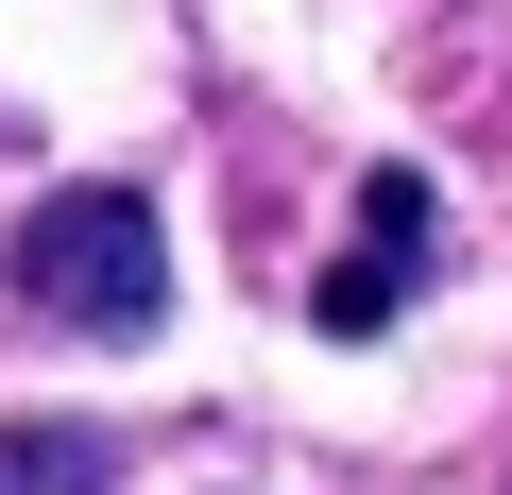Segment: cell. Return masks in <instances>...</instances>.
Wrapping results in <instances>:
<instances>
[{
	"instance_id": "6da1fadb",
	"label": "cell",
	"mask_w": 512,
	"mask_h": 495,
	"mask_svg": "<svg viewBox=\"0 0 512 495\" xmlns=\"http://www.w3.org/2000/svg\"><path fill=\"white\" fill-rule=\"evenodd\" d=\"M0 274H18V308H35V325L137 342V325L171 308V239H154V205H137V188H52L18 239H0Z\"/></svg>"
},
{
	"instance_id": "7a4b0ae2",
	"label": "cell",
	"mask_w": 512,
	"mask_h": 495,
	"mask_svg": "<svg viewBox=\"0 0 512 495\" xmlns=\"http://www.w3.org/2000/svg\"><path fill=\"white\" fill-rule=\"evenodd\" d=\"M410 291H427V171L376 154V171H359V239H342V274L308 291V325H325V342H376Z\"/></svg>"
},
{
	"instance_id": "3957f363",
	"label": "cell",
	"mask_w": 512,
	"mask_h": 495,
	"mask_svg": "<svg viewBox=\"0 0 512 495\" xmlns=\"http://www.w3.org/2000/svg\"><path fill=\"white\" fill-rule=\"evenodd\" d=\"M120 444L103 427H0V495H103Z\"/></svg>"
}]
</instances>
